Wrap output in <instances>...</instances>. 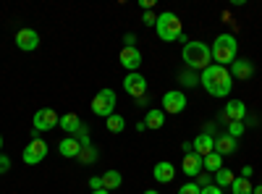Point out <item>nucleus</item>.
<instances>
[{"instance_id": "nucleus-1", "label": "nucleus", "mask_w": 262, "mask_h": 194, "mask_svg": "<svg viewBox=\"0 0 262 194\" xmlns=\"http://www.w3.org/2000/svg\"><path fill=\"white\" fill-rule=\"evenodd\" d=\"M200 84L207 90V95H212V97H228L231 90H233L231 71L226 66H217V63H210V66L202 71Z\"/></svg>"}, {"instance_id": "nucleus-2", "label": "nucleus", "mask_w": 262, "mask_h": 194, "mask_svg": "<svg viewBox=\"0 0 262 194\" xmlns=\"http://www.w3.org/2000/svg\"><path fill=\"white\" fill-rule=\"evenodd\" d=\"M181 55H184V63H186L189 69H194V71H205V69L210 66V60H212L210 45H205V42H196V39L186 42Z\"/></svg>"}, {"instance_id": "nucleus-3", "label": "nucleus", "mask_w": 262, "mask_h": 194, "mask_svg": "<svg viewBox=\"0 0 262 194\" xmlns=\"http://www.w3.org/2000/svg\"><path fill=\"white\" fill-rule=\"evenodd\" d=\"M236 48H238V42H236L233 34H221V37H215V42L210 45V53H212L217 66H226V63L236 60Z\"/></svg>"}, {"instance_id": "nucleus-4", "label": "nucleus", "mask_w": 262, "mask_h": 194, "mask_svg": "<svg viewBox=\"0 0 262 194\" xmlns=\"http://www.w3.org/2000/svg\"><path fill=\"white\" fill-rule=\"evenodd\" d=\"M155 32L163 42H176L184 37V27H181V18L176 13H160L158 16V24H155Z\"/></svg>"}, {"instance_id": "nucleus-5", "label": "nucleus", "mask_w": 262, "mask_h": 194, "mask_svg": "<svg viewBox=\"0 0 262 194\" xmlns=\"http://www.w3.org/2000/svg\"><path fill=\"white\" fill-rule=\"evenodd\" d=\"M92 113L100 116V118H107V116H113L116 113V92L111 87H105L95 95L92 100Z\"/></svg>"}, {"instance_id": "nucleus-6", "label": "nucleus", "mask_w": 262, "mask_h": 194, "mask_svg": "<svg viewBox=\"0 0 262 194\" xmlns=\"http://www.w3.org/2000/svg\"><path fill=\"white\" fill-rule=\"evenodd\" d=\"M123 90H126V95H128L131 100H142V97H147V79H144L139 71L126 74V79H123Z\"/></svg>"}, {"instance_id": "nucleus-7", "label": "nucleus", "mask_w": 262, "mask_h": 194, "mask_svg": "<svg viewBox=\"0 0 262 194\" xmlns=\"http://www.w3.org/2000/svg\"><path fill=\"white\" fill-rule=\"evenodd\" d=\"M184 107H186V95L181 92V90H170V92H165L163 95V113L168 116H179V113H184Z\"/></svg>"}, {"instance_id": "nucleus-8", "label": "nucleus", "mask_w": 262, "mask_h": 194, "mask_svg": "<svg viewBox=\"0 0 262 194\" xmlns=\"http://www.w3.org/2000/svg\"><path fill=\"white\" fill-rule=\"evenodd\" d=\"M45 158H48V142H42L39 137H34L27 144V149H24V163L27 165H37V163H42Z\"/></svg>"}, {"instance_id": "nucleus-9", "label": "nucleus", "mask_w": 262, "mask_h": 194, "mask_svg": "<svg viewBox=\"0 0 262 194\" xmlns=\"http://www.w3.org/2000/svg\"><path fill=\"white\" fill-rule=\"evenodd\" d=\"M58 121H60V116L53 111V107H42V111H37L34 113V128L37 132H50V128H58Z\"/></svg>"}, {"instance_id": "nucleus-10", "label": "nucleus", "mask_w": 262, "mask_h": 194, "mask_svg": "<svg viewBox=\"0 0 262 194\" xmlns=\"http://www.w3.org/2000/svg\"><path fill=\"white\" fill-rule=\"evenodd\" d=\"M118 60H121V66H123L128 74H134V71L142 66V53L137 50V45H134V48H123V50L118 53Z\"/></svg>"}, {"instance_id": "nucleus-11", "label": "nucleus", "mask_w": 262, "mask_h": 194, "mask_svg": "<svg viewBox=\"0 0 262 194\" xmlns=\"http://www.w3.org/2000/svg\"><path fill=\"white\" fill-rule=\"evenodd\" d=\"M16 48L18 50H24V53H32L39 48V34L34 29H18L16 34Z\"/></svg>"}, {"instance_id": "nucleus-12", "label": "nucleus", "mask_w": 262, "mask_h": 194, "mask_svg": "<svg viewBox=\"0 0 262 194\" xmlns=\"http://www.w3.org/2000/svg\"><path fill=\"white\" fill-rule=\"evenodd\" d=\"M247 118V105L242 100H231L226 107H223V113H221V121L231 123V121H244Z\"/></svg>"}, {"instance_id": "nucleus-13", "label": "nucleus", "mask_w": 262, "mask_h": 194, "mask_svg": "<svg viewBox=\"0 0 262 194\" xmlns=\"http://www.w3.org/2000/svg\"><path fill=\"white\" fill-rule=\"evenodd\" d=\"M231 79H238V81H247V79H252V74H254V66H252V60H247V58H236L233 63H231Z\"/></svg>"}, {"instance_id": "nucleus-14", "label": "nucleus", "mask_w": 262, "mask_h": 194, "mask_svg": "<svg viewBox=\"0 0 262 194\" xmlns=\"http://www.w3.org/2000/svg\"><path fill=\"white\" fill-rule=\"evenodd\" d=\"M152 179H155L158 184H170L173 179H176V168H173V163H168V160H160L155 168H152Z\"/></svg>"}, {"instance_id": "nucleus-15", "label": "nucleus", "mask_w": 262, "mask_h": 194, "mask_svg": "<svg viewBox=\"0 0 262 194\" xmlns=\"http://www.w3.org/2000/svg\"><path fill=\"white\" fill-rule=\"evenodd\" d=\"M202 168H205V163H202V158L196 155V153H189V155H184V163H181V170L189 176V179H196L202 174Z\"/></svg>"}, {"instance_id": "nucleus-16", "label": "nucleus", "mask_w": 262, "mask_h": 194, "mask_svg": "<svg viewBox=\"0 0 262 194\" xmlns=\"http://www.w3.org/2000/svg\"><path fill=\"white\" fill-rule=\"evenodd\" d=\"M194 153L200 155V158H205V155H210V153H215V137H210V134H200V137H194Z\"/></svg>"}, {"instance_id": "nucleus-17", "label": "nucleus", "mask_w": 262, "mask_h": 194, "mask_svg": "<svg viewBox=\"0 0 262 194\" xmlns=\"http://www.w3.org/2000/svg\"><path fill=\"white\" fill-rule=\"evenodd\" d=\"M236 147H238V142H236L233 137H228V134H215V153H217V155H233Z\"/></svg>"}, {"instance_id": "nucleus-18", "label": "nucleus", "mask_w": 262, "mask_h": 194, "mask_svg": "<svg viewBox=\"0 0 262 194\" xmlns=\"http://www.w3.org/2000/svg\"><path fill=\"white\" fill-rule=\"evenodd\" d=\"M79 126H81V118H79L76 113H66V116H60V121H58V128H63L66 137H74V134L79 132Z\"/></svg>"}, {"instance_id": "nucleus-19", "label": "nucleus", "mask_w": 262, "mask_h": 194, "mask_svg": "<svg viewBox=\"0 0 262 194\" xmlns=\"http://www.w3.org/2000/svg\"><path fill=\"white\" fill-rule=\"evenodd\" d=\"M58 149H60V155H63V158H79L81 144H79V139H76V137H66V139H60Z\"/></svg>"}, {"instance_id": "nucleus-20", "label": "nucleus", "mask_w": 262, "mask_h": 194, "mask_svg": "<svg viewBox=\"0 0 262 194\" xmlns=\"http://www.w3.org/2000/svg\"><path fill=\"white\" fill-rule=\"evenodd\" d=\"M144 123H147V128H163V126H165L163 107H149L147 116H144Z\"/></svg>"}, {"instance_id": "nucleus-21", "label": "nucleus", "mask_w": 262, "mask_h": 194, "mask_svg": "<svg viewBox=\"0 0 262 194\" xmlns=\"http://www.w3.org/2000/svg\"><path fill=\"white\" fill-rule=\"evenodd\" d=\"M121 184H123V176L118 174V170H105V174H102V189L113 191V189H118Z\"/></svg>"}, {"instance_id": "nucleus-22", "label": "nucleus", "mask_w": 262, "mask_h": 194, "mask_svg": "<svg viewBox=\"0 0 262 194\" xmlns=\"http://www.w3.org/2000/svg\"><path fill=\"white\" fill-rule=\"evenodd\" d=\"M105 126H107V132H111V134H121L123 128H126V118L118 116V113H113V116L105 118Z\"/></svg>"}, {"instance_id": "nucleus-23", "label": "nucleus", "mask_w": 262, "mask_h": 194, "mask_svg": "<svg viewBox=\"0 0 262 194\" xmlns=\"http://www.w3.org/2000/svg\"><path fill=\"white\" fill-rule=\"evenodd\" d=\"M202 163H205V170H210V174H217V170L223 168V155L210 153V155H205V158H202Z\"/></svg>"}, {"instance_id": "nucleus-24", "label": "nucleus", "mask_w": 262, "mask_h": 194, "mask_svg": "<svg viewBox=\"0 0 262 194\" xmlns=\"http://www.w3.org/2000/svg\"><path fill=\"white\" fill-rule=\"evenodd\" d=\"M233 170H228V168H221V170H217V174H215V186H221V189H226V186H231L233 184Z\"/></svg>"}, {"instance_id": "nucleus-25", "label": "nucleus", "mask_w": 262, "mask_h": 194, "mask_svg": "<svg viewBox=\"0 0 262 194\" xmlns=\"http://www.w3.org/2000/svg\"><path fill=\"white\" fill-rule=\"evenodd\" d=\"M252 184H249V179H242V176H236L233 179V184H231V191L233 194H252Z\"/></svg>"}, {"instance_id": "nucleus-26", "label": "nucleus", "mask_w": 262, "mask_h": 194, "mask_svg": "<svg viewBox=\"0 0 262 194\" xmlns=\"http://www.w3.org/2000/svg\"><path fill=\"white\" fill-rule=\"evenodd\" d=\"M79 160H81V163H86V165H90V163H95V160H97V149H95L92 144L81 147V153H79Z\"/></svg>"}, {"instance_id": "nucleus-27", "label": "nucleus", "mask_w": 262, "mask_h": 194, "mask_svg": "<svg viewBox=\"0 0 262 194\" xmlns=\"http://www.w3.org/2000/svg\"><path fill=\"white\" fill-rule=\"evenodd\" d=\"M244 132H247L244 121H231V123H228V132H226V134H228V137H233V139H238V137H242Z\"/></svg>"}, {"instance_id": "nucleus-28", "label": "nucleus", "mask_w": 262, "mask_h": 194, "mask_svg": "<svg viewBox=\"0 0 262 194\" xmlns=\"http://www.w3.org/2000/svg\"><path fill=\"white\" fill-rule=\"evenodd\" d=\"M74 137L79 139V144H81V147L92 144V139H90V126H86V123H81V126H79V132H76Z\"/></svg>"}, {"instance_id": "nucleus-29", "label": "nucleus", "mask_w": 262, "mask_h": 194, "mask_svg": "<svg viewBox=\"0 0 262 194\" xmlns=\"http://www.w3.org/2000/svg\"><path fill=\"white\" fill-rule=\"evenodd\" d=\"M179 194H202V189L196 186L194 181H189V184H184V186L179 189Z\"/></svg>"}, {"instance_id": "nucleus-30", "label": "nucleus", "mask_w": 262, "mask_h": 194, "mask_svg": "<svg viewBox=\"0 0 262 194\" xmlns=\"http://www.w3.org/2000/svg\"><path fill=\"white\" fill-rule=\"evenodd\" d=\"M142 24H144V27H155V24H158V16L152 13V11H144V16H142Z\"/></svg>"}, {"instance_id": "nucleus-31", "label": "nucleus", "mask_w": 262, "mask_h": 194, "mask_svg": "<svg viewBox=\"0 0 262 194\" xmlns=\"http://www.w3.org/2000/svg\"><path fill=\"white\" fill-rule=\"evenodd\" d=\"M194 184H196V186H200V189H205V186H210V184H212V179H210L207 174H200V176H196V179H194Z\"/></svg>"}, {"instance_id": "nucleus-32", "label": "nucleus", "mask_w": 262, "mask_h": 194, "mask_svg": "<svg viewBox=\"0 0 262 194\" xmlns=\"http://www.w3.org/2000/svg\"><path fill=\"white\" fill-rule=\"evenodd\" d=\"M181 84H184V87H194V84H196V76H191V74H181Z\"/></svg>"}, {"instance_id": "nucleus-33", "label": "nucleus", "mask_w": 262, "mask_h": 194, "mask_svg": "<svg viewBox=\"0 0 262 194\" xmlns=\"http://www.w3.org/2000/svg\"><path fill=\"white\" fill-rule=\"evenodd\" d=\"M202 194H223V189H221V186H215V184H210V186L202 189Z\"/></svg>"}, {"instance_id": "nucleus-34", "label": "nucleus", "mask_w": 262, "mask_h": 194, "mask_svg": "<svg viewBox=\"0 0 262 194\" xmlns=\"http://www.w3.org/2000/svg\"><path fill=\"white\" fill-rule=\"evenodd\" d=\"M8 168H11V160H8L6 155H0V174H6Z\"/></svg>"}, {"instance_id": "nucleus-35", "label": "nucleus", "mask_w": 262, "mask_h": 194, "mask_svg": "<svg viewBox=\"0 0 262 194\" xmlns=\"http://www.w3.org/2000/svg\"><path fill=\"white\" fill-rule=\"evenodd\" d=\"M90 186L92 189H102V176H92L90 179Z\"/></svg>"}, {"instance_id": "nucleus-36", "label": "nucleus", "mask_w": 262, "mask_h": 194, "mask_svg": "<svg viewBox=\"0 0 262 194\" xmlns=\"http://www.w3.org/2000/svg\"><path fill=\"white\" fill-rule=\"evenodd\" d=\"M252 174H254L252 165H244V168H242V179H252Z\"/></svg>"}, {"instance_id": "nucleus-37", "label": "nucleus", "mask_w": 262, "mask_h": 194, "mask_svg": "<svg viewBox=\"0 0 262 194\" xmlns=\"http://www.w3.org/2000/svg\"><path fill=\"white\" fill-rule=\"evenodd\" d=\"M123 42H126V48H134L137 37H134V34H126V37H123Z\"/></svg>"}, {"instance_id": "nucleus-38", "label": "nucleus", "mask_w": 262, "mask_h": 194, "mask_svg": "<svg viewBox=\"0 0 262 194\" xmlns=\"http://www.w3.org/2000/svg\"><path fill=\"white\" fill-rule=\"evenodd\" d=\"M181 149H184V155H189V153H194V144H191V142H184Z\"/></svg>"}, {"instance_id": "nucleus-39", "label": "nucleus", "mask_w": 262, "mask_h": 194, "mask_svg": "<svg viewBox=\"0 0 262 194\" xmlns=\"http://www.w3.org/2000/svg\"><path fill=\"white\" fill-rule=\"evenodd\" d=\"M144 11H152V6H155V0H142V3H139Z\"/></svg>"}, {"instance_id": "nucleus-40", "label": "nucleus", "mask_w": 262, "mask_h": 194, "mask_svg": "<svg viewBox=\"0 0 262 194\" xmlns=\"http://www.w3.org/2000/svg\"><path fill=\"white\" fill-rule=\"evenodd\" d=\"M92 194H111V191H107V189H95Z\"/></svg>"}, {"instance_id": "nucleus-41", "label": "nucleus", "mask_w": 262, "mask_h": 194, "mask_svg": "<svg viewBox=\"0 0 262 194\" xmlns=\"http://www.w3.org/2000/svg\"><path fill=\"white\" fill-rule=\"evenodd\" d=\"M252 194H262V184H259L257 189H252Z\"/></svg>"}, {"instance_id": "nucleus-42", "label": "nucleus", "mask_w": 262, "mask_h": 194, "mask_svg": "<svg viewBox=\"0 0 262 194\" xmlns=\"http://www.w3.org/2000/svg\"><path fill=\"white\" fill-rule=\"evenodd\" d=\"M144 194H160V191H155V189H147Z\"/></svg>"}, {"instance_id": "nucleus-43", "label": "nucleus", "mask_w": 262, "mask_h": 194, "mask_svg": "<svg viewBox=\"0 0 262 194\" xmlns=\"http://www.w3.org/2000/svg\"><path fill=\"white\" fill-rule=\"evenodd\" d=\"M0 147H3V134H0Z\"/></svg>"}]
</instances>
